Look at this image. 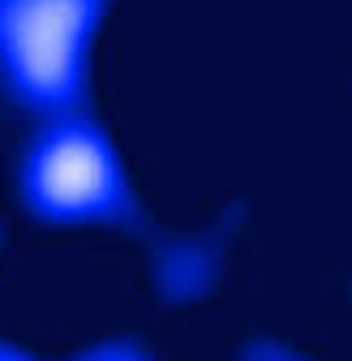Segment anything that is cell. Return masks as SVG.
I'll list each match as a JSON object with an SVG mask.
<instances>
[{"label": "cell", "instance_id": "1", "mask_svg": "<svg viewBox=\"0 0 352 361\" xmlns=\"http://www.w3.org/2000/svg\"><path fill=\"white\" fill-rule=\"evenodd\" d=\"M99 0H0V78L39 112L77 99Z\"/></svg>", "mask_w": 352, "mask_h": 361}, {"label": "cell", "instance_id": "2", "mask_svg": "<svg viewBox=\"0 0 352 361\" xmlns=\"http://www.w3.org/2000/svg\"><path fill=\"white\" fill-rule=\"evenodd\" d=\"M26 202L48 219H99L125 202L120 168L99 133L86 125H61L26 155Z\"/></svg>", "mask_w": 352, "mask_h": 361}]
</instances>
